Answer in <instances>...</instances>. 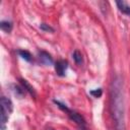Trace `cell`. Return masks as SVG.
I'll return each instance as SVG.
<instances>
[{
  "instance_id": "6da1fadb",
  "label": "cell",
  "mask_w": 130,
  "mask_h": 130,
  "mask_svg": "<svg viewBox=\"0 0 130 130\" xmlns=\"http://www.w3.org/2000/svg\"><path fill=\"white\" fill-rule=\"evenodd\" d=\"M111 111L116 130H126L125 123V101L123 81L120 76H116L111 85Z\"/></svg>"
},
{
  "instance_id": "7a4b0ae2",
  "label": "cell",
  "mask_w": 130,
  "mask_h": 130,
  "mask_svg": "<svg viewBox=\"0 0 130 130\" xmlns=\"http://www.w3.org/2000/svg\"><path fill=\"white\" fill-rule=\"evenodd\" d=\"M0 108H1V112H0V127L1 130H5L6 128V124L8 122L9 116L12 112L13 106H12V102L10 101V99L6 98V96H1L0 99Z\"/></svg>"
},
{
  "instance_id": "3957f363",
  "label": "cell",
  "mask_w": 130,
  "mask_h": 130,
  "mask_svg": "<svg viewBox=\"0 0 130 130\" xmlns=\"http://www.w3.org/2000/svg\"><path fill=\"white\" fill-rule=\"evenodd\" d=\"M54 103L58 106V108H60L62 111L66 112V114L68 115V117H69L72 121H74V122H75L77 125H79L82 129H85V120L83 119V117H82L81 115H79L78 113H76V112H74V111H72V110L68 109V108L66 107V105H64V104L60 103L59 101L54 100Z\"/></svg>"
},
{
  "instance_id": "277c9868",
  "label": "cell",
  "mask_w": 130,
  "mask_h": 130,
  "mask_svg": "<svg viewBox=\"0 0 130 130\" xmlns=\"http://www.w3.org/2000/svg\"><path fill=\"white\" fill-rule=\"evenodd\" d=\"M67 67H68V62L66 60H58L55 63V71H56L57 75L64 76L66 73Z\"/></svg>"
},
{
  "instance_id": "5b68a950",
  "label": "cell",
  "mask_w": 130,
  "mask_h": 130,
  "mask_svg": "<svg viewBox=\"0 0 130 130\" xmlns=\"http://www.w3.org/2000/svg\"><path fill=\"white\" fill-rule=\"evenodd\" d=\"M39 59H40V62L46 66H50L54 63L53 61V58L51 57V55L46 52V51H40L39 52Z\"/></svg>"
},
{
  "instance_id": "8992f818",
  "label": "cell",
  "mask_w": 130,
  "mask_h": 130,
  "mask_svg": "<svg viewBox=\"0 0 130 130\" xmlns=\"http://www.w3.org/2000/svg\"><path fill=\"white\" fill-rule=\"evenodd\" d=\"M118 9L128 17H130V6L125 2V1H117L116 2Z\"/></svg>"
},
{
  "instance_id": "52a82bcc",
  "label": "cell",
  "mask_w": 130,
  "mask_h": 130,
  "mask_svg": "<svg viewBox=\"0 0 130 130\" xmlns=\"http://www.w3.org/2000/svg\"><path fill=\"white\" fill-rule=\"evenodd\" d=\"M12 26H13V24H12V22L9 21V20H2V21L0 22V27H1V29H2L3 31H5V32H10L11 29H12Z\"/></svg>"
},
{
  "instance_id": "ba28073f",
  "label": "cell",
  "mask_w": 130,
  "mask_h": 130,
  "mask_svg": "<svg viewBox=\"0 0 130 130\" xmlns=\"http://www.w3.org/2000/svg\"><path fill=\"white\" fill-rule=\"evenodd\" d=\"M19 80H20V83H21L22 87H23V88H24L26 91H28V92H29L31 95H34V96H35L36 92H35L34 87H32V86H31V85H30V84H29V83H28V82H27L25 79H22V78H21V79H19Z\"/></svg>"
},
{
  "instance_id": "9c48e42d",
  "label": "cell",
  "mask_w": 130,
  "mask_h": 130,
  "mask_svg": "<svg viewBox=\"0 0 130 130\" xmlns=\"http://www.w3.org/2000/svg\"><path fill=\"white\" fill-rule=\"evenodd\" d=\"M72 58L74 60V62L77 64V65H81L82 62H83V58H82V55L81 53L78 51V50H75L72 54Z\"/></svg>"
},
{
  "instance_id": "30bf717a",
  "label": "cell",
  "mask_w": 130,
  "mask_h": 130,
  "mask_svg": "<svg viewBox=\"0 0 130 130\" xmlns=\"http://www.w3.org/2000/svg\"><path fill=\"white\" fill-rule=\"evenodd\" d=\"M18 54H19V56L22 58V59H24L25 61H31V54L28 52V51H25V50H19L18 51Z\"/></svg>"
},
{
  "instance_id": "8fae6325",
  "label": "cell",
  "mask_w": 130,
  "mask_h": 130,
  "mask_svg": "<svg viewBox=\"0 0 130 130\" xmlns=\"http://www.w3.org/2000/svg\"><path fill=\"white\" fill-rule=\"evenodd\" d=\"M40 28H41L43 31H47V32H49V31H50V32H53V31H54V28H53L52 26H50L49 24L44 23V22L40 24Z\"/></svg>"
},
{
  "instance_id": "7c38bea8",
  "label": "cell",
  "mask_w": 130,
  "mask_h": 130,
  "mask_svg": "<svg viewBox=\"0 0 130 130\" xmlns=\"http://www.w3.org/2000/svg\"><path fill=\"white\" fill-rule=\"evenodd\" d=\"M102 93H103L102 88H96V89H94V90H91V91H90V94H91V95H93L94 98H100V96L102 95Z\"/></svg>"
},
{
  "instance_id": "4fadbf2b",
  "label": "cell",
  "mask_w": 130,
  "mask_h": 130,
  "mask_svg": "<svg viewBox=\"0 0 130 130\" xmlns=\"http://www.w3.org/2000/svg\"><path fill=\"white\" fill-rule=\"evenodd\" d=\"M83 130H86V129H83Z\"/></svg>"
}]
</instances>
